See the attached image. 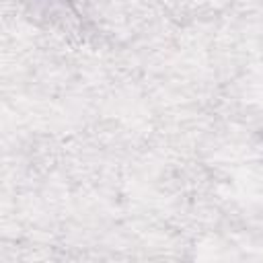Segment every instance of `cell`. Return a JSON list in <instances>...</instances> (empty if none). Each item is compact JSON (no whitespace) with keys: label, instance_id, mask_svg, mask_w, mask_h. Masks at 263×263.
Segmentation results:
<instances>
[{"label":"cell","instance_id":"6da1fadb","mask_svg":"<svg viewBox=\"0 0 263 263\" xmlns=\"http://www.w3.org/2000/svg\"><path fill=\"white\" fill-rule=\"evenodd\" d=\"M45 2H49V4H72V2H76V0H45Z\"/></svg>","mask_w":263,"mask_h":263}]
</instances>
